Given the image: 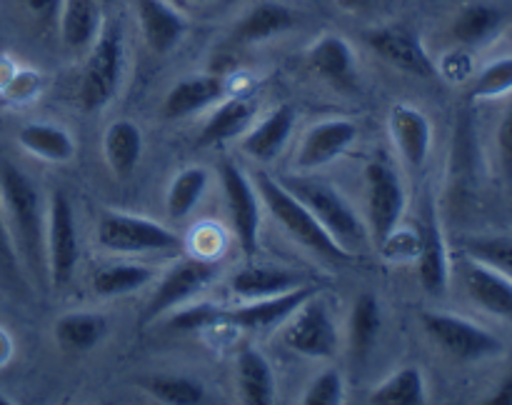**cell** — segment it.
I'll return each mask as SVG.
<instances>
[{"mask_svg":"<svg viewBox=\"0 0 512 405\" xmlns=\"http://www.w3.org/2000/svg\"><path fill=\"white\" fill-rule=\"evenodd\" d=\"M220 185H223L225 203H228L230 223H233L235 238H238L240 250L248 258L258 253V235H260V205L258 190L253 188L243 170L233 160H223L218 168Z\"/></svg>","mask_w":512,"mask_h":405,"instance_id":"obj_9","label":"cell"},{"mask_svg":"<svg viewBox=\"0 0 512 405\" xmlns=\"http://www.w3.org/2000/svg\"><path fill=\"white\" fill-rule=\"evenodd\" d=\"M500 13L490 5L473 3L465 5L453 20V38L463 45H475L488 40L498 30Z\"/></svg>","mask_w":512,"mask_h":405,"instance_id":"obj_34","label":"cell"},{"mask_svg":"<svg viewBox=\"0 0 512 405\" xmlns=\"http://www.w3.org/2000/svg\"><path fill=\"white\" fill-rule=\"evenodd\" d=\"M0 285L13 290V293H23L25 290L18 250H15L13 235H10L8 223L3 218V210H0Z\"/></svg>","mask_w":512,"mask_h":405,"instance_id":"obj_38","label":"cell"},{"mask_svg":"<svg viewBox=\"0 0 512 405\" xmlns=\"http://www.w3.org/2000/svg\"><path fill=\"white\" fill-rule=\"evenodd\" d=\"M443 70H445V75H448L450 80H463L465 75L470 73V63H468V58H465V55L455 53V55H448V58H445Z\"/></svg>","mask_w":512,"mask_h":405,"instance_id":"obj_44","label":"cell"},{"mask_svg":"<svg viewBox=\"0 0 512 405\" xmlns=\"http://www.w3.org/2000/svg\"><path fill=\"white\" fill-rule=\"evenodd\" d=\"M255 103L248 98H230L225 103H220L213 110L208 120H205L203 130H200L198 145L208 148V145H218L223 140L238 138L248 130V125L255 118Z\"/></svg>","mask_w":512,"mask_h":405,"instance_id":"obj_26","label":"cell"},{"mask_svg":"<svg viewBox=\"0 0 512 405\" xmlns=\"http://www.w3.org/2000/svg\"><path fill=\"white\" fill-rule=\"evenodd\" d=\"M355 138H358V125L350 123V120H323L305 133L295 163L300 170L323 168V165L338 160L355 143Z\"/></svg>","mask_w":512,"mask_h":405,"instance_id":"obj_14","label":"cell"},{"mask_svg":"<svg viewBox=\"0 0 512 405\" xmlns=\"http://www.w3.org/2000/svg\"><path fill=\"white\" fill-rule=\"evenodd\" d=\"M373 405H423L425 380L418 368H400L370 393Z\"/></svg>","mask_w":512,"mask_h":405,"instance_id":"obj_33","label":"cell"},{"mask_svg":"<svg viewBox=\"0 0 512 405\" xmlns=\"http://www.w3.org/2000/svg\"><path fill=\"white\" fill-rule=\"evenodd\" d=\"M60 38L70 50H90L103 33V3L100 0H63L60 5Z\"/></svg>","mask_w":512,"mask_h":405,"instance_id":"obj_19","label":"cell"},{"mask_svg":"<svg viewBox=\"0 0 512 405\" xmlns=\"http://www.w3.org/2000/svg\"><path fill=\"white\" fill-rule=\"evenodd\" d=\"M390 135H393L405 163L413 165V168H423L430 155V145H433V125H430L428 115L413 105H393Z\"/></svg>","mask_w":512,"mask_h":405,"instance_id":"obj_17","label":"cell"},{"mask_svg":"<svg viewBox=\"0 0 512 405\" xmlns=\"http://www.w3.org/2000/svg\"><path fill=\"white\" fill-rule=\"evenodd\" d=\"M155 268L150 265H140V263H115V265H105L100 268L98 273L93 275V293L98 298H120V295H130L135 290L145 288L155 280Z\"/></svg>","mask_w":512,"mask_h":405,"instance_id":"obj_28","label":"cell"},{"mask_svg":"<svg viewBox=\"0 0 512 405\" xmlns=\"http://www.w3.org/2000/svg\"><path fill=\"white\" fill-rule=\"evenodd\" d=\"M95 238H98L100 248L125 255L163 253V250H175L180 245L178 235L165 225L140 218V215L118 213V210H108L100 215Z\"/></svg>","mask_w":512,"mask_h":405,"instance_id":"obj_4","label":"cell"},{"mask_svg":"<svg viewBox=\"0 0 512 405\" xmlns=\"http://www.w3.org/2000/svg\"><path fill=\"white\" fill-rule=\"evenodd\" d=\"M380 303L373 293L358 295L350 310V323H348V343L353 358L363 360L365 355L373 350L375 338L380 333Z\"/></svg>","mask_w":512,"mask_h":405,"instance_id":"obj_31","label":"cell"},{"mask_svg":"<svg viewBox=\"0 0 512 405\" xmlns=\"http://www.w3.org/2000/svg\"><path fill=\"white\" fill-rule=\"evenodd\" d=\"M418 275L420 285L428 290L430 295H443L450 283V263H448V248H445L443 233H440L438 218L433 210L425 213L423 225L418 233Z\"/></svg>","mask_w":512,"mask_h":405,"instance_id":"obj_16","label":"cell"},{"mask_svg":"<svg viewBox=\"0 0 512 405\" xmlns=\"http://www.w3.org/2000/svg\"><path fill=\"white\" fill-rule=\"evenodd\" d=\"M255 190H258V198L263 200L268 213L275 218V223L283 225V230L295 240V243L308 248L310 253H315L318 258L330 260V263L345 265L355 258V253L345 250L343 245L320 225V220L305 208V203H300L278 178H273V175L268 173H255Z\"/></svg>","mask_w":512,"mask_h":405,"instance_id":"obj_2","label":"cell"},{"mask_svg":"<svg viewBox=\"0 0 512 405\" xmlns=\"http://www.w3.org/2000/svg\"><path fill=\"white\" fill-rule=\"evenodd\" d=\"M100 3H110V0H100Z\"/></svg>","mask_w":512,"mask_h":405,"instance_id":"obj_49","label":"cell"},{"mask_svg":"<svg viewBox=\"0 0 512 405\" xmlns=\"http://www.w3.org/2000/svg\"><path fill=\"white\" fill-rule=\"evenodd\" d=\"M368 185V225L375 243H383L393 230H398L405 215V188L400 175L383 160H373L365 168Z\"/></svg>","mask_w":512,"mask_h":405,"instance_id":"obj_8","label":"cell"},{"mask_svg":"<svg viewBox=\"0 0 512 405\" xmlns=\"http://www.w3.org/2000/svg\"><path fill=\"white\" fill-rule=\"evenodd\" d=\"M308 63L310 68H313V73H318L320 78L333 80V83H343V80L353 78L355 55L353 48L348 45V40H343L340 35H323V38L310 48Z\"/></svg>","mask_w":512,"mask_h":405,"instance_id":"obj_29","label":"cell"},{"mask_svg":"<svg viewBox=\"0 0 512 405\" xmlns=\"http://www.w3.org/2000/svg\"><path fill=\"white\" fill-rule=\"evenodd\" d=\"M45 258H48V283L53 288H65L78 268L80 245L75 213L65 193L55 190L48 203V223H45Z\"/></svg>","mask_w":512,"mask_h":405,"instance_id":"obj_6","label":"cell"},{"mask_svg":"<svg viewBox=\"0 0 512 405\" xmlns=\"http://www.w3.org/2000/svg\"><path fill=\"white\" fill-rule=\"evenodd\" d=\"M295 23H298V15H295L288 5L275 3V0H265V3H258L240 18L233 35L238 43L253 45L275 38V35L280 33H288Z\"/></svg>","mask_w":512,"mask_h":405,"instance_id":"obj_23","label":"cell"},{"mask_svg":"<svg viewBox=\"0 0 512 405\" xmlns=\"http://www.w3.org/2000/svg\"><path fill=\"white\" fill-rule=\"evenodd\" d=\"M465 250L470 258L500 270L512 280V238L503 235H490V238H470L465 240Z\"/></svg>","mask_w":512,"mask_h":405,"instance_id":"obj_36","label":"cell"},{"mask_svg":"<svg viewBox=\"0 0 512 405\" xmlns=\"http://www.w3.org/2000/svg\"><path fill=\"white\" fill-rule=\"evenodd\" d=\"M208 178V170L200 168V165H190V168L180 170L175 175L168 188V195H165V208H168L170 218L180 220L188 213H193L195 205L200 203V198L208 190Z\"/></svg>","mask_w":512,"mask_h":405,"instance_id":"obj_32","label":"cell"},{"mask_svg":"<svg viewBox=\"0 0 512 405\" xmlns=\"http://www.w3.org/2000/svg\"><path fill=\"white\" fill-rule=\"evenodd\" d=\"M23 5L30 15H35L38 20L48 23V20H53L55 15L60 13L63 0H23Z\"/></svg>","mask_w":512,"mask_h":405,"instance_id":"obj_43","label":"cell"},{"mask_svg":"<svg viewBox=\"0 0 512 405\" xmlns=\"http://www.w3.org/2000/svg\"><path fill=\"white\" fill-rule=\"evenodd\" d=\"M123 63L125 48L120 30H103L93 48H90L83 80H80L78 98L85 110L95 113V110L105 108L113 100V95L118 93L120 78H123Z\"/></svg>","mask_w":512,"mask_h":405,"instance_id":"obj_5","label":"cell"},{"mask_svg":"<svg viewBox=\"0 0 512 405\" xmlns=\"http://www.w3.org/2000/svg\"><path fill=\"white\" fill-rule=\"evenodd\" d=\"M463 280L473 303L498 318L512 320V280L508 275L470 258L463 263Z\"/></svg>","mask_w":512,"mask_h":405,"instance_id":"obj_18","label":"cell"},{"mask_svg":"<svg viewBox=\"0 0 512 405\" xmlns=\"http://www.w3.org/2000/svg\"><path fill=\"white\" fill-rule=\"evenodd\" d=\"M225 95V83L218 75H190L175 83L163 100V115L170 120L200 113Z\"/></svg>","mask_w":512,"mask_h":405,"instance_id":"obj_20","label":"cell"},{"mask_svg":"<svg viewBox=\"0 0 512 405\" xmlns=\"http://www.w3.org/2000/svg\"><path fill=\"white\" fill-rule=\"evenodd\" d=\"M313 295H315L313 288L300 285V288L288 290V293L248 300V303L238 305V308L223 310V315H220V325H230V328H243V330L273 328V325L290 320V315H293L305 300L313 298Z\"/></svg>","mask_w":512,"mask_h":405,"instance_id":"obj_13","label":"cell"},{"mask_svg":"<svg viewBox=\"0 0 512 405\" xmlns=\"http://www.w3.org/2000/svg\"><path fill=\"white\" fill-rule=\"evenodd\" d=\"M345 400L343 375L335 368L323 370L303 393L305 405H340Z\"/></svg>","mask_w":512,"mask_h":405,"instance_id":"obj_39","label":"cell"},{"mask_svg":"<svg viewBox=\"0 0 512 405\" xmlns=\"http://www.w3.org/2000/svg\"><path fill=\"white\" fill-rule=\"evenodd\" d=\"M103 155L110 173L118 178H128L140 163L143 155V133L130 120H115L103 135Z\"/></svg>","mask_w":512,"mask_h":405,"instance_id":"obj_24","label":"cell"},{"mask_svg":"<svg viewBox=\"0 0 512 405\" xmlns=\"http://www.w3.org/2000/svg\"><path fill=\"white\" fill-rule=\"evenodd\" d=\"M278 180L300 200V203H305V208L320 220V225H323L345 250L358 253L360 245L368 238V230H365L363 220L355 215V210L350 208V203L338 193V190L330 188L328 183L308 178V175H283V178Z\"/></svg>","mask_w":512,"mask_h":405,"instance_id":"obj_3","label":"cell"},{"mask_svg":"<svg viewBox=\"0 0 512 405\" xmlns=\"http://www.w3.org/2000/svg\"><path fill=\"white\" fill-rule=\"evenodd\" d=\"M10 355H13V340H10L5 330H0V365L8 363Z\"/></svg>","mask_w":512,"mask_h":405,"instance_id":"obj_47","label":"cell"},{"mask_svg":"<svg viewBox=\"0 0 512 405\" xmlns=\"http://www.w3.org/2000/svg\"><path fill=\"white\" fill-rule=\"evenodd\" d=\"M335 3L345 13H360V10H368L375 0H335Z\"/></svg>","mask_w":512,"mask_h":405,"instance_id":"obj_46","label":"cell"},{"mask_svg":"<svg viewBox=\"0 0 512 405\" xmlns=\"http://www.w3.org/2000/svg\"><path fill=\"white\" fill-rule=\"evenodd\" d=\"M303 275L283 268H268V265H245L230 278V290L243 300L270 298V295L288 293V290L300 288Z\"/></svg>","mask_w":512,"mask_h":405,"instance_id":"obj_22","label":"cell"},{"mask_svg":"<svg viewBox=\"0 0 512 405\" xmlns=\"http://www.w3.org/2000/svg\"><path fill=\"white\" fill-rule=\"evenodd\" d=\"M18 143L30 155H38L48 163H70L75 158V140L60 125L50 123H28L20 128Z\"/></svg>","mask_w":512,"mask_h":405,"instance_id":"obj_27","label":"cell"},{"mask_svg":"<svg viewBox=\"0 0 512 405\" xmlns=\"http://www.w3.org/2000/svg\"><path fill=\"white\" fill-rule=\"evenodd\" d=\"M0 195L8 215V230L25 270L38 283H45L48 280V258H45L48 208L43 205L38 185L13 163L0 160Z\"/></svg>","mask_w":512,"mask_h":405,"instance_id":"obj_1","label":"cell"},{"mask_svg":"<svg viewBox=\"0 0 512 405\" xmlns=\"http://www.w3.org/2000/svg\"><path fill=\"white\" fill-rule=\"evenodd\" d=\"M495 143H498V158H500V170H503L505 180L512 183V108L505 113V118L500 120L498 135H495Z\"/></svg>","mask_w":512,"mask_h":405,"instance_id":"obj_41","label":"cell"},{"mask_svg":"<svg viewBox=\"0 0 512 405\" xmlns=\"http://www.w3.org/2000/svg\"><path fill=\"white\" fill-rule=\"evenodd\" d=\"M285 345L305 358H330L338 350V328L330 318L328 305L320 298H308L285 328Z\"/></svg>","mask_w":512,"mask_h":405,"instance_id":"obj_11","label":"cell"},{"mask_svg":"<svg viewBox=\"0 0 512 405\" xmlns=\"http://www.w3.org/2000/svg\"><path fill=\"white\" fill-rule=\"evenodd\" d=\"M423 328L455 360L473 363L500 353L503 343L480 325L453 313H423Z\"/></svg>","mask_w":512,"mask_h":405,"instance_id":"obj_7","label":"cell"},{"mask_svg":"<svg viewBox=\"0 0 512 405\" xmlns=\"http://www.w3.org/2000/svg\"><path fill=\"white\" fill-rule=\"evenodd\" d=\"M140 385L165 405H198L205 398L203 383L185 375H155V378H145Z\"/></svg>","mask_w":512,"mask_h":405,"instance_id":"obj_35","label":"cell"},{"mask_svg":"<svg viewBox=\"0 0 512 405\" xmlns=\"http://www.w3.org/2000/svg\"><path fill=\"white\" fill-rule=\"evenodd\" d=\"M365 43L385 60V63L395 65L398 70L418 78H430L435 73V65L430 60L428 50L423 48L418 35L413 30L403 28V25H385V28H375L365 33Z\"/></svg>","mask_w":512,"mask_h":405,"instance_id":"obj_12","label":"cell"},{"mask_svg":"<svg viewBox=\"0 0 512 405\" xmlns=\"http://www.w3.org/2000/svg\"><path fill=\"white\" fill-rule=\"evenodd\" d=\"M512 93V58L490 63L470 85V100H495Z\"/></svg>","mask_w":512,"mask_h":405,"instance_id":"obj_37","label":"cell"},{"mask_svg":"<svg viewBox=\"0 0 512 405\" xmlns=\"http://www.w3.org/2000/svg\"><path fill=\"white\" fill-rule=\"evenodd\" d=\"M108 335V320L100 313H65L63 318L55 323V338L63 348L73 350V353H85V350L95 348L100 340Z\"/></svg>","mask_w":512,"mask_h":405,"instance_id":"obj_30","label":"cell"},{"mask_svg":"<svg viewBox=\"0 0 512 405\" xmlns=\"http://www.w3.org/2000/svg\"><path fill=\"white\" fill-rule=\"evenodd\" d=\"M490 405H512V373L505 378V383L495 390V395L490 398Z\"/></svg>","mask_w":512,"mask_h":405,"instance_id":"obj_45","label":"cell"},{"mask_svg":"<svg viewBox=\"0 0 512 405\" xmlns=\"http://www.w3.org/2000/svg\"><path fill=\"white\" fill-rule=\"evenodd\" d=\"M220 315H223V310L218 305L198 303L193 308H185L180 313H175L168 320V325L175 330H203L210 328V325H220Z\"/></svg>","mask_w":512,"mask_h":405,"instance_id":"obj_40","label":"cell"},{"mask_svg":"<svg viewBox=\"0 0 512 405\" xmlns=\"http://www.w3.org/2000/svg\"><path fill=\"white\" fill-rule=\"evenodd\" d=\"M135 8L150 53L168 55L170 50L178 48L188 33V23L178 10L170 8L165 0H135Z\"/></svg>","mask_w":512,"mask_h":405,"instance_id":"obj_15","label":"cell"},{"mask_svg":"<svg viewBox=\"0 0 512 405\" xmlns=\"http://www.w3.org/2000/svg\"><path fill=\"white\" fill-rule=\"evenodd\" d=\"M293 128H295L293 105H280V108H275L273 113L265 115L253 130L245 133L243 153H248L250 158L255 160H263V163H270V160L278 158V155L283 153Z\"/></svg>","mask_w":512,"mask_h":405,"instance_id":"obj_21","label":"cell"},{"mask_svg":"<svg viewBox=\"0 0 512 405\" xmlns=\"http://www.w3.org/2000/svg\"><path fill=\"white\" fill-rule=\"evenodd\" d=\"M5 88H8V93L18 100L35 98L40 90V75L38 73H13Z\"/></svg>","mask_w":512,"mask_h":405,"instance_id":"obj_42","label":"cell"},{"mask_svg":"<svg viewBox=\"0 0 512 405\" xmlns=\"http://www.w3.org/2000/svg\"><path fill=\"white\" fill-rule=\"evenodd\" d=\"M190 3H210V0H190Z\"/></svg>","mask_w":512,"mask_h":405,"instance_id":"obj_48","label":"cell"},{"mask_svg":"<svg viewBox=\"0 0 512 405\" xmlns=\"http://www.w3.org/2000/svg\"><path fill=\"white\" fill-rule=\"evenodd\" d=\"M240 395L248 405H270L275 403V373L268 358L260 350L245 348L235 360Z\"/></svg>","mask_w":512,"mask_h":405,"instance_id":"obj_25","label":"cell"},{"mask_svg":"<svg viewBox=\"0 0 512 405\" xmlns=\"http://www.w3.org/2000/svg\"><path fill=\"white\" fill-rule=\"evenodd\" d=\"M218 270V263L213 258H203V255L178 260L155 288V295L145 310V320H153L155 315L168 313V310L178 308V305L188 303L190 298L203 293L218 278Z\"/></svg>","mask_w":512,"mask_h":405,"instance_id":"obj_10","label":"cell"}]
</instances>
